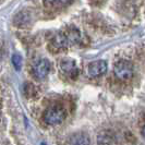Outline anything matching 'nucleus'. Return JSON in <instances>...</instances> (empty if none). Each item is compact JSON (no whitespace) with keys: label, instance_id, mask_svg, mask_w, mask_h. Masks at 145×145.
<instances>
[{"label":"nucleus","instance_id":"obj_8","mask_svg":"<svg viewBox=\"0 0 145 145\" xmlns=\"http://www.w3.org/2000/svg\"><path fill=\"white\" fill-rule=\"evenodd\" d=\"M12 63H13V65L15 67L16 70H21L22 63H23V60H22L21 56L18 55V54L13 55V57H12Z\"/></svg>","mask_w":145,"mask_h":145},{"label":"nucleus","instance_id":"obj_2","mask_svg":"<svg viewBox=\"0 0 145 145\" xmlns=\"http://www.w3.org/2000/svg\"><path fill=\"white\" fill-rule=\"evenodd\" d=\"M114 73L119 80L128 81L133 75V65L129 61L121 60L114 67Z\"/></svg>","mask_w":145,"mask_h":145},{"label":"nucleus","instance_id":"obj_4","mask_svg":"<svg viewBox=\"0 0 145 145\" xmlns=\"http://www.w3.org/2000/svg\"><path fill=\"white\" fill-rule=\"evenodd\" d=\"M49 70H50V63H49V61L47 59H39L35 63L34 68H33L34 75L39 80L45 79L48 75Z\"/></svg>","mask_w":145,"mask_h":145},{"label":"nucleus","instance_id":"obj_3","mask_svg":"<svg viewBox=\"0 0 145 145\" xmlns=\"http://www.w3.org/2000/svg\"><path fill=\"white\" fill-rule=\"evenodd\" d=\"M107 62L105 60H97L94 62H91L88 67H87V73L89 76H93V78H97V76H101L104 73L107 71Z\"/></svg>","mask_w":145,"mask_h":145},{"label":"nucleus","instance_id":"obj_1","mask_svg":"<svg viewBox=\"0 0 145 145\" xmlns=\"http://www.w3.org/2000/svg\"><path fill=\"white\" fill-rule=\"evenodd\" d=\"M65 118V109L61 107H51L47 109L44 114V120L49 125H57L60 124Z\"/></svg>","mask_w":145,"mask_h":145},{"label":"nucleus","instance_id":"obj_5","mask_svg":"<svg viewBox=\"0 0 145 145\" xmlns=\"http://www.w3.org/2000/svg\"><path fill=\"white\" fill-rule=\"evenodd\" d=\"M60 69L61 71L70 76H75L78 73V68L75 65V61L72 59H63L60 62Z\"/></svg>","mask_w":145,"mask_h":145},{"label":"nucleus","instance_id":"obj_7","mask_svg":"<svg viewBox=\"0 0 145 145\" xmlns=\"http://www.w3.org/2000/svg\"><path fill=\"white\" fill-rule=\"evenodd\" d=\"M52 44L57 47V48H63V47H67L68 44H69V40H68V37L65 34H57L54 40H52Z\"/></svg>","mask_w":145,"mask_h":145},{"label":"nucleus","instance_id":"obj_9","mask_svg":"<svg viewBox=\"0 0 145 145\" xmlns=\"http://www.w3.org/2000/svg\"><path fill=\"white\" fill-rule=\"evenodd\" d=\"M142 134H143V138H145V127L143 128V131H142Z\"/></svg>","mask_w":145,"mask_h":145},{"label":"nucleus","instance_id":"obj_6","mask_svg":"<svg viewBox=\"0 0 145 145\" xmlns=\"http://www.w3.org/2000/svg\"><path fill=\"white\" fill-rule=\"evenodd\" d=\"M70 144L71 145H88L89 138L84 133H75L70 138Z\"/></svg>","mask_w":145,"mask_h":145}]
</instances>
